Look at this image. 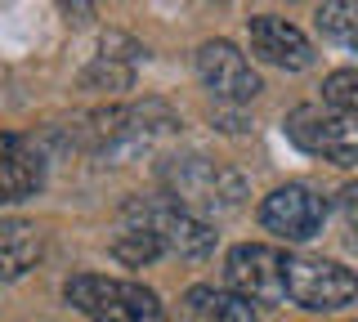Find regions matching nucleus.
Segmentation results:
<instances>
[{"label":"nucleus","instance_id":"1","mask_svg":"<svg viewBox=\"0 0 358 322\" xmlns=\"http://www.w3.org/2000/svg\"><path fill=\"white\" fill-rule=\"evenodd\" d=\"M63 295L90 322H166L162 295L143 282H130V277L76 273L63 282Z\"/></svg>","mask_w":358,"mask_h":322},{"label":"nucleus","instance_id":"2","mask_svg":"<svg viewBox=\"0 0 358 322\" xmlns=\"http://www.w3.org/2000/svg\"><path fill=\"white\" fill-rule=\"evenodd\" d=\"M166 197L175 206L193 210V215H229L242 206L246 197V180L224 161H206V157H184L166 166Z\"/></svg>","mask_w":358,"mask_h":322},{"label":"nucleus","instance_id":"3","mask_svg":"<svg viewBox=\"0 0 358 322\" xmlns=\"http://www.w3.org/2000/svg\"><path fill=\"white\" fill-rule=\"evenodd\" d=\"M126 224L148 228L152 237L162 242V251L184 255V260H206V255L215 251V228H210V219L175 206L171 197H148V202L134 197L126 206Z\"/></svg>","mask_w":358,"mask_h":322},{"label":"nucleus","instance_id":"4","mask_svg":"<svg viewBox=\"0 0 358 322\" xmlns=\"http://www.w3.org/2000/svg\"><path fill=\"white\" fill-rule=\"evenodd\" d=\"M287 139L309 157L331 166H358V112L336 108H296L287 117Z\"/></svg>","mask_w":358,"mask_h":322},{"label":"nucleus","instance_id":"5","mask_svg":"<svg viewBox=\"0 0 358 322\" xmlns=\"http://www.w3.org/2000/svg\"><path fill=\"white\" fill-rule=\"evenodd\" d=\"M358 295V277L336 260L318 255H287V305L313 309V314H336Z\"/></svg>","mask_w":358,"mask_h":322},{"label":"nucleus","instance_id":"6","mask_svg":"<svg viewBox=\"0 0 358 322\" xmlns=\"http://www.w3.org/2000/svg\"><path fill=\"white\" fill-rule=\"evenodd\" d=\"M224 282L255 305H287V251L242 242L224 255Z\"/></svg>","mask_w":358,"mask_h":322},{"label":"nucleus","instance_id":"7","mask_svg":"<svg viewBox=\"0 0 358 322\" xmlns=\"http://www.w3.org/2000/svg\"><path fill=\"white\" fill-rule=\"evenodd\" d=\"M260 224L287 242H309L327 224V202L305 184H282L260 202Z\"/></svg>","mask_w":358,"mask_h":322},{"label":"nucleus","instance_id":"8","mask_svg":"<svg viewBox=\"0 0 358 322\" xmlns=\"http://www.w3.org/2000/svg\"><path fill=\"white\" fill-rule=\"evenodd\" d=\"M197 76L215 98H224V103H251V98L264 90L255 68L246 63V54L233 45V41H206V45L197 50Z\"/></svg>","mask_w":358,"mask_h":322},{"label":"nucleus","instance_id":"9","mask_svg":"<svg viewBox=\"0 0 358 322\" xmlns=\"http://www.w3.org/2000/svg\"><path fill=\"white\" fill-rule=\"evenodd\" d=\"M251 54L260 63H268V68H282V72H305L309 63H313L309 36L296 23L273 18V14L251 18Z\"/></svg>","mask_w":358,"mask_h":322},{"label":"nucleus","instance_id":"10","mask_svg":"<svg viewBox=\"0 0 358 322\" xmlns=\"http://www.w3.org/2000/svg\"><path fill=\"white\" fill-rule=\"evenodd\" d=\"M45 184V161L22 135H0V206L36 197Z\"/></svg>","mask_w":358,"mask_h":322},{"label":"nucleus","instance_id":"11","mask_svg":"<svg viewBox=\"0 0 358 322\" xmlns=\"http://www.w3.org/2000/svg\"><path fill=\"white\" fill-rule=\"evenodd\" d=\"M184 318L188 322H260L255 300H246L229 286H188L184 295Z\"/></svg>","mask_w":358,"mask_h":322},{"label":"nucleus","instance_id":"12","mask_svg":"<svg viewBox=\"0 0 358 322\" xmlns=\"http://www.w3.org/2000/svg\"><path fill=\"white\" fill-rule=\"evenodd\" d=\"M45 255V237L27 219H0V282L31 273L36 260Z\"/></svg>","mask_w":358,"mask_h":322},{"label":"nucleus","instance_id":"13","mask_svg":"<svg viewBox=\"0 0 358 322\" xmlns=\"http://www.w3.org/2000/svg\"><path fill=\"white\" fill-rule=\"evenodd\" d=\"M313 23H318L322 41L358 54V0H322V9H318Z\"/></svg>","mask_w":358,"mask_h":322},{"label":"nucleus","instance_id":"14","mask_svg":"<svg viewBox=\"0 0 358 322\" xmlns=\"http://www.w3.org/2000/svg\"><path fill=\"white\" fill-rule=\"evenodd\" d=\"M112 255H117L121 264H130V269H143V264H152L157 255H166V251H162V242H157L148 228L126 224V233L112 242Z\"/></svg>","mask_w":358,"mask_h":322},{"label":"nucleus","instance_id":"15","mask_svg":"<svg viewBox=\"0 0 358 322\" xmlns=\"http://www.w3.org/2000/svg\"><path fill=\"white\" fill-rule=\"evenodd\" d=\"M322 103L336 112H358V68H336L322 81Z\"/></svg>","mask_w":358,"mask_h":322},{"label":"nucleus","instance_id":"16","mask_svg":"<svg viewBox=\"0 0 358 322\" xmlns=\"http://www.w3.org/2000/svg\"><path fill=\"white\" fill-rule=\"evenodd\" d=\"M341 215H345V228H350L354 242H358V184L341 188Z\"/></svg>","mask_w":358,"mask_h":322}]
</instances>
